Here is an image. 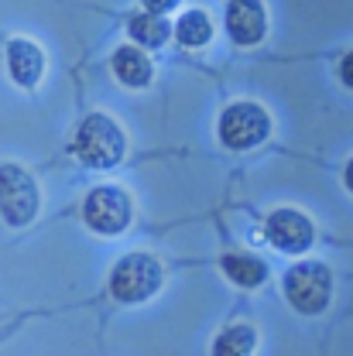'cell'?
<instances>
[{
	"label": "cell",
	"instance_id": "1",
	"mask_svg": "<svg viewBox=\"0 0 353 356\" xmlns=\"http://www.w3.org/2000/svg\"><path fill=\"white\" fill-rule=\"evenodd\" d=\"M72 154L96 172H107V168H117L127 154V134L124 127L107 117V113H89L86 120L76 127L72 137Z\"/></svg>",
	"mask_w": 353,
	"mask_h": 356
},
{
	"label": "cell",
	"instance_id": "2",
	"mask_svg": "<svg viewBox=\"0 0 353 356\" xmlns=\"http://www.w3.org/2000/svg\"><path fill=\"white\" fill-rule=\"evenodd\" d=\"M165 284V267L155 254L134 250L127 257H120L110 270V295L124 305H141L151 302Z\"/></svg>",
	"mask_w": 353,
	"mask_h": 356
},
{
	"label": "cell",
	"instance_id": "3",
	"mask_svg": "<svg viewBox=\"0 0 353 356\" xmlns=\"http://www.w3.org/2000/svg\"><path fill=\"white\" fill-rule=\"evenodd\" d=\"M285 298L299 315H322L333 298V274L322 261H299L285 274Z\"/></svg>",
	"mask_w": 353,
	"mask_h": 356
},
{
	"label": "cell",
	"instance_id": "4",
	"mask_svg": "<svg viewBox=\"0 0 353 356\" xmlns=\"http://www.w3.org/2000/svg\"><path fill=\"white\" fill-rule=\"evenodd\" d=\"M42 209V188L35 175L14 161L0 165V220L7 226H28Z\"/></svg>",
	"mask_w": 353,
	"mask_h": 356
},
{
	"label": "cell",
	"instance_id": "5",
	"mask_svg": "<svg viewBox=\"0 0 353 356\" xmlns=\"http://www.w3.org/2000/svg\"><path fill=\"white\" fill-rule=\"evenodd\" d=\"M220 140L230 151H251L258 144H265L267 134H271V117L261 103H251V99H240V103H230L220 113V124H217Z\"/></svg>",
	"mask_w": 353,
	"mask_h": 356
},
{
	"label": "cell",
	"instance_id": "6",
	"mask_svg": "<svg viewBox=\"0 0 353 356\" xmlns=\"http://www.w3.org/2000/svg\"><path fill=\"white\" fill-rule=\"evenodd\" d=\"M83 220L100 236H120L134 220V202L120 185H96L83 202Z\"/></svg>",
	"mask_w": 353,
	"mask_h": 356
},
{
	"label": "cell",
	"instance_id": "7",
	"mask_svg": "<svg viewBox=\"0 0 353 356\" xmlns=\"http://www.w3.org/2000/svg\"><path fill=\"white\" fill-rule=\"evenodd\" d=\"M265 236L281 254H306L315 243V226L299 209H274L265 220Z\"/></svg>",
	"mask_w": 353,
	"mask_h": 356
},
{
	"label": "cell",
	"instance_id": "8",
	"mask_svg": "<svg viewBox=\"0 0 353 356\" xmlns=\"http://www.w3.org/2000/svg\"><path fill=\"white\" fill-rule=\"evenodd\" d=\"M226 31L244 48L258 44L267 35V14L261 0H230L226 3Z\"/></svg>",
	"mask_w": 353,
	"mask_h": 356
},
{
	"label": "cell",
	"instance_id": "9",
	"mask_svg": "<svg viewBox=\"0 0 353 356\" xmlns=\"http://www.w3.org/2000/svg\"><path fill=\"white\" fill-rule=\"evenodd\" d=\"M7 72L21 89H35L45 79V51L31 38L7 42Z\"/></svg>",
	"mask_w": 353,
	"mask_h": 356
},
{
	"label": "cell",
	"instance_id": "10",
	"mask_svg": "<svg viewBox=\"0 0 353 356\" xmlns=\"http://www.w3.org/2000/svg\"><path fill=\"white\" fill-rule=\"evenodd\" d=\"M113 76L127 89H144L155 79V65H151V58L144 55L141 44H120L113 51Z\"/></svg>",
	"mask_w": 353,
	"mask_h": 356
},
{
	"label": "cell",
	"instance_id": "11",
	"mask_svg": "<svg viewBox=\"0 0 353 356\" xmlns=\"http://www.w3.org/2000/svg\"><path fill=\"white\" fill-rule=\"evenodd\" d=\"M127 35L141 48H162L168 42V35H175V28H168V21L162 14H151V10H141L127 21Z\"/></svg>",
	"mask_w": 353,
	"mask_h": 356
},
{
	"label": "cell",
	"instance_id": "12",
	"mask_svg": "<svg viewBox=\"0 0 353 356\" xmlns=\"http://www.w3.org/2000/svg\"><path fill=\"white\" fill-rule=\"evenodd\" d=\"M223 274L240 288H261L267 281V264L254 254H226L223 257Z\"/></svg>",
	"mask_w": 353,
	"mask_h": 356
},
{
	"label": "cell",
	"instance_id": "13",
	"mask_svg": "<svg viewBox=\"0 0 353 356\" xmlns=\"http://www.w3.org/2000/svg\"><path fill=\"white\" fill-rule=\"evenodd\" d=\"M213 17L203 10V7H192V10H185L182 17L175 21V38L185 48H206V44L213 42Z\"/></svg>",
	"mask_w": 353,
	"mask_h": 356
},
{
	"label": "cell",
	"instance_id": "14",
	"mask_svg": "<svg viewBox=\"0 0 353 356\" xmlns=\"http://www.w3.org/2000/svg\"><path fill=\"white\" fill-rule=\"evenodd\" d=\"M258 350V329L251 322H237L213 339V356H251Z\"/></svg>",
	"mask_w": 353,
	"mask_h": 356
},
{
	"label": "cell",
	"instance_id": "15",
	"mask_svg": "<svg viewBox=\"0 0 353 356\" xmlns=\"http://www.w3.org/2000/svg\"><path fill=\"white\" fill-rule=\"evenodd\" d=\"M178 3H182V0H141V7H144V10H151V14H162V17H165L168 10H175Z\"/></svg>",
	"mask_w": 353,
	"mask_h": 356
},
{
	"label": "cell",
	"instance_id": "16",
	"mask_svg": "<svg viewBox=\"0 0 353 356\" xmlns=\"http://www.w3.org/2000/svg\"><path fill=\"white\" fill-rule=\"evenodd\" d=\"M340 79H343V86H350L353 89V51L340 62Z\"/></svg>",
	"mask_w": 353,
	"mask_h": 356
},
{
	"label": "cell",
	"instance_id": "17",
	"mask_svg": "<svg viewBox=\"0 0 353 356\" xmlns=\"http://www.w3.org/2000/svg\"><path fill=\"white\" fill-rule=\"evenodd\" d=\"M343 181H347V188L353 192V158L347 161V172H343Z\"/></svg>",
	"mask_w": 353,
	"mask_h": 356
}]
</instances>
